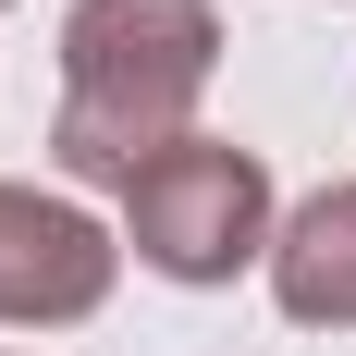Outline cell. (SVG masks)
I'll list each match as a JSON object with an SVG mask.
<instances>
[{
  "mask_svg": "<svg viewBox=\"0 0 356 356\" xmlns=\"http://www.w3.org/2000/svg\"><path fill=\"white\" fill-rule=\"evenodd\" d=\"M270 160L234 136H184L160 147L136 184H123V246H136V270H160V283H234V270H258L270 258Z\"/></svg>",
  "mask_w": 356,
  "mask_h": 356,
  "instance_id": "obj_2",
  "label": "cell"
},
{
  "mask_svg": "<svg viewBox=\"0 0 356 356\" xmlns=\"http://www.w3.org/2000/svg\"><path fill=\"white\" fill-rule=\"evenodd\" d=\"M111 246L74 197H37V184H0V332H74L111 307Z\"/></svg>",
  "mask_w": 356,
  "mask_h": 356,
  "instance_id": "obj_3",
  "label": "cell"
},
{
  "mask_svg": "<svg viewBox=\"0 0 356 356\" xmlns=\"http://www.w3.org/2000/svg\"><path fill=\"white\" fill-rule=\"evenodd\" d=\"M221 74V13L209 0H74L62 13V111H49V160L74 184H123L160 147L197 136V99Z\"/></svg>",
  "mask_w": 356,
  "mask_h": 356,
  "instance_id": "obj_1",
  "label": "cell"
},
{
  "mask_svg": "<svg viewBox=\"0 0 356 356\" xmlns=\"http://www.w3.org/2000/svg\"><path fill=\"white\" fill-rule=\"evenodd\" d=\"M270 295H283L295 332H356V172L320 184V197L270 234Z\"/></svg>",
  "mask_w": 356,
  "mask_h": 356,
  "instance_id": "obj_4",
  "label": "cell"
},
{
  "mask_svg": "<svg viewBox=\"0 0 356 356\" xmlns=\"http://www.w3.org/2000/svg\"><path fill=\"white\" fill-rule=\"evenodd\" d=\"M0 13H13V0H0Z\"/></svg>",
  "mask_w": 356,
  "mask_h": 356,
  "instance_id": "obj_5",
  "label": "cell"
}]
</instances>
